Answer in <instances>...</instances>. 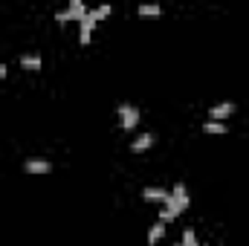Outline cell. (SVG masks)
<instances>
[{
    "label": "cell",
    "mask_w": 249,
    "mask_h": 246,
    "mask_svg": "<svg viewBox=\"0 0 249 246\" xmlns=\"http://www.w3.org/2000/svg\"><path fill=\"white\" fill-rule=\"evenodd\" d=\"M20 67H23V70H29V72H38V70L44 67V61H41V55H38V53H32V55H20Z\"/></svg>",
    "instance_id": "cell-10"
},
{
    "label": "cell",
    "mask_w": 249,
    "mask_h": 246,
    "mask_svg": "<svg viewBox=\"0 0 249 246\" xmlns=\"http://www.w3.org/2000/svg\"><path fill=\"white\" fill-rule=\"evenodd\" d=\"M154 142H157V139H154V133H142V136H136V139L130 142V151H133V154H145Z\"/></svg>",
    "instance_id": "cell-8"
},
{
    "label": "cell",
    "mask_w": 249,
    "mask_h": 246,
    "mask_svg": "<svg viewBox=\"0 0 249 246\" xmlns=\"http://www.w3.org/2000/svg\"><path fill=\"white\" fill-rule=\"evenodd\" d=\"M203 130H206L209 136H223V133H226V124L223 122H212V119H209V122L203 124Z\"/></svg>",
    "instance_id": "cell-14"
},
{
    "label": "cell",
    "mask_w": 249,
    "mask_h": 246,
    "mask_svg": "<svg viewBox=\"0 0 249 246\" xmlns=\"http://www.w3.org/2000/svg\"><path fill=\"white\" fill-rule=\"evenodd\" d=\"M232 113H235V105H232V102H220V105H214V107L209 110L212 122H223V119H229Z\"/></svg>",
    "instance_id": "cell-5"
},
{
    "label": "cell",
    "mask_w": 249,
    "mask_h": 246,
    "mask_svg": "<svg viewBox=\"0 0 249 246\" xmlns=\"http://www.w3.org/2000/svg\"><path fill=\"white\" fill-rule=\"evenodd\" d=\"M142 197L148 200V203H165L171 194H168V188H160V185H151V188H142Z\"/></svg>",
    "instance_id": "cell-7"
},
{
    "label": "cell",
    "mask_w": 249,
    "mask_h": 246,
    "mask_svg": "<svg viewBox=\"0 0 249 246\" xmlns=\"http://www.w3.org/2000/svg\"><path fill=\"white\" fill-rule=\"evenodd\" d=\"M171 200H174L183 211L188 209V203H191V200H188V191H186V185H183V183H177L174 188H171Z\"/></svg>",
    "instance_id": "cell-9"
},
{
    "label": "cell",
    "mask_w": 249,
    "mask_h": 246,
    "mask_svg": "<svg viewBox=\"0 0 249 246\" xmlns=\"http://www.w3.org/2000/svg\"><path fill=\"white\" fill-rule=\"evenodd\" d=\"M6 75H9V67H6V64H0V81H3Z\"/></svg>",
    "instance_id": "cell-16"
},
{
    "label": "cell",
    "mask_w": 249,
    "mask_h": 246,
    "mask_svg": "<svg viewBox=\"0 0 249 246\" xmlns=\"http://www.w3.org/2000/svg\"><path fill=\"white\" fill-rule=\"evenodd\" d=\"M162 238H165V223H160V220H157V223L148 229V246H157Z\"/></svg>",
    "instance_id": "cell-11"
},
{
    "label": "cell",
    "mask_w": 249,
    "mask_h": 246,
    "mask_svg": "<svg viewBox=\"0 0 249 246\" xmlns=\"http://www.w3.org/2000/svg\"><path fill=\"white\" fill-rule=\"evenodd\" d=\"M180 214H183V209H180V206H177V203L168 197V200L162 203V211H160V223H165V226H168V223H174Z\"/></svg>",
    "instance_id": "cell-3"
},
{
    "label": "cell",
    "mask_w": 249,
    "mask_h": 246,
    "mask_svg": "<svg viewBox=\"0 0 249 246\" xmlns=\"http://www.w3.org/2000/svg\"><path fill=\"white\" fill-rule=\"evenodd\" d=\"M23 171H26V174H50V171H53V162L35 157V159H26V162H23Z\"/></svg>",
    "instance_id": "cell-4"
},
{
    "label": "cell",
    "mask_w": 249,
    "mask_h": 246,
    "mask_svg": "<svg viewBox=\"0 0 249 246\" xmlns=\"http://www.w3.org/2000/svg\"><path fill=\"white\" fill-rule=\"evenodd\" d=\"M136 12H139V18H160L162 15V6L160 3H142Z\"/></svg>",
    "instance_id": "cell-12"
},
{
    "label": "cell",
    "mask_w": 249,
    "mask_h": 246,
    "mask_svg": "<svg viewBox=\"0 0 249 246\" xmlns=\"http://www.w3.org/2000/svg\"><path fill=\"white\" fill-rule=\"evenodd\" d=\"M87 12H90V9L84 6V0H70V6L64 9V15H67V23H70V20L81 23V20L87 18Z\"/></svg>",
    "instance_id": "cell-2"
},
{
    "label": "cell",
    "mask_w": 249,
    "mask_h": 246,
    "mask_svg": "<svg viewBox=\"0 0 249 246\" xmlns=\"http://www.w3.org/2000/svg\"><path fill=\"white\" fill-rule=\"evenodd\" d=\"M110 12H113V6H110V3H102L99 9H93V12H87V15H90V18H93V20L99 23V20H105V18H110Z\"/></svg>",
    "instance_id": "cell-13"
},
{
    "label": "cell",
    "mask_w": 249,
    "mask_h": 246,
    "mask_svg": "<svg viewBox=\"0 0 249 246\" xmlns=\"http://www.w3.org/2000/svg\"><path fill=\"white\" fill-rule=\"evenodd\" d=\"M180 246H203V244L197 241L194 229H186V232H183V241H180Z\"/></svg>",
    "instance_id": "cell-15"
},
{
    "label": "cell",
    "mask_w": 249,
    "mask_h": 246,
    "mask_svg": "<svg viewBox=\"0 0 249 246\" xmlns=\"http://www.w3.org/2000/svg\"><path fill=\"white\" fill-rule=\"evenodd\" d=\"M174 246H180V244H174Z\"/></svg>",
    "instance_id": "cell-17"
},
{
    "label": "cell",
    "mask_w": 249,
    "mask_h": 246,
    "mask_svg": "<svg viewBox=\"0 0 249 246\" xmlns=\"http://www.w3.org/2000/svg\"><path fill=\"white\" fill-rule=\"evenodd\" d=\"M116 116H119V127H122V130H133V127L139 124V119H142L133 105H119V107H116Z\"/></svg>",
    "instance_id": "cell-1"
},
{
    "label": "cell",
    "mask_w": 249,
    "mask_h": 246,
    "mask_svg": "<svg viewBox=\"0 0 249 246\" xmlns=\"http://www.w3.org/2000/svg\"><path fill=\"white\" fill-rule=\"evenodd\" d=\"M93 29H96V20L87 15V18L78 23V41H81V47H87V44H90V38H93Z\"/></svg>",
    "instance_id": "cell-6"
}]
</instances>
